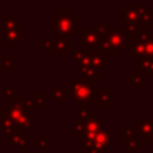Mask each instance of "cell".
<instances>
[{"instance_id":"cell-20","label":"cell","mask_w":153,"mask_h":153,"mask_svg":"<svg viewBox=\"0 0 153 153\" xmlns=\"http://www.w3.org/2000/svg\"><path fill=\"white\" fill-rule=\"evenodd\" d=\"M72 129H73V135L78 137L79 142H84V136L86 133V124L84 121H80L78 118L72 121Z\"/></svg>"},{"instance_id":"cell-35","label":"cell","mask_w":153,"mask_h":153,"mask_svg":"<svg viewBox=\"0 0 153 153\" xmlns=\"http://www.w3.org/2000/svg\"><path fill=\"white\" fill-rule=\"evenodd\" d=\"M68 153H82V152H68Z\"/></svg>"},{"instance_id":"cell-6","label":"cell","mask_w":153,"mask_h":153,"mask_svg":"<svg viewBox=\"0 0 153 153\" xmlns=\"http://www.w3.org/2000/svg\"><path fill=\"white\" fill-rule=\"evenodd\" d=\"M147 11H149V6L147 5H122V23L139 22L140 17Z\"/></svg>"},{"instance_id":"cell-13","label":"cell","mask_w":153,"mask_h":153,"mask_svg":"<svg viewBox=\"0 0 153 153\" xmlns=\"http://www.w3.org/2000/svg\"><path fill=\"white\" fill-rule=\"evenodd\" d=\"M94 98L96 104H98L100 109H111V87H100L99 91L96 92Z\"/></svg>"},{"instance_id":"cell-30","label":"cell","mask_w":153,"mask_h":153,"mask_svg":"<svg viewBox=\"0 0 153 153\" xmlns=\"http://www.w3.org/2000/svg\"><path fill=\"white\" fill-rule=\"evenodd\" d=\"M82 153H105L93 140L82 142Z\"/></svg>"},{"instance_id":"cell-3","label":"cell","mask_w":153,"mask_h":153,"mask_svg":"<svg viewBox=\"0 0 153 153\" xmlns=\"http://www.w3.org/2000/svg\"><path fill=\"white\" fill-rule=\"evenodd\" d=\"M128 44V37L121 26L112 27L99 43V50L105 55H121Z\"/></svg>"},{"instance_id":"cell-16","label":"cell","mask_w":153,"mask_h":153,"mask_svg":"<svg viewBox=\"0 0 153 153\" xmlns=\"http://www.w3.org/2000/svg\"><path fill=\"white\" fill-rule=\"evenodd\" d=\"M105 153L111 152V131L110 130H102L96 134L93 140Z\"/></svg>"},{"instance_id":"cell-25","label":"cell","mask_w":153,"mask_h":153,"mask_svg":"<svg viewBox=\"0 0 153 153\" xmlns=\"http://www.w3.org/2000/svg\"><path fill=\"white\" fill-rule=\"evenodd\" d=\"M93 27H94V31H96L98 38L102 41L105 37V35L108 33V31L111 29V22H96Z\"/></svg>"},{"instance_id":"cell-27","label":"cell","mask_w":153,"mask_h":153,"mask_svg":"<svg viewBox=\"0 0 153 153\" xmlns=\"http://www.w3.org/2000/svg\"><path fill=\"white\" fill-rule=\"evenodd\" d=\"M13 69V54H0V72Z\"/></svg>"},{"instance_id":"cell-32","label":"cell","mask_w":153,"mask_h":153,"mask_svg":"<svg viewBox=\"0 0 153 153\" xmlns=\"http://www.w3.org/2000/svg\"><path fill=\"white\" fill-rule=\"evenodd\" d=\"M147 142H148V146H151V147H153V131H152V134H151V136L148 137V140H147Z\"/></svg>"},{"instance_id":"cell-2","label":"cell","mask_w":153,"mask_h":153,"mask_svg":"<svg viewBox=\"0 0 153 153\" xmlns=\"http://www.w3.org/2000/svg\"><path fill=\"white\" fill-rule=\"evenodd\" d=\"M79 18L73 11H57L55 16L50 18V31L56 35L57 38H72L78 32Z\"/></svg>"},{"instance_id":"cell-9","label":"cell","mask_w":153,"mask_h":153,"mask_svg":"<svg viewBox=\"0 0 153 153\" xmlns=\"http://www.w3.org/2000/svg\"><path fill=\"white\" fill-rule=\"evenodd\" d=\"M29 141V135H24L22 133H13L12 135L7 136V147H17L20 153H27L30 152Z\"/></svg>"},{"instance_id":"cell-24","label":"cell","mask_w":153,"mask_h":153,"mask_svg":"<svg viewBox=\"0 0 153 153\" xmlns=\"http://www.w3.org/2000/svg\"><path fill=\"white\" fill-rule=\"evenodd\" d=\"M2 30H13L19 27V19L17 16H4L1 18Z\"/></svg>"},{"instance_id":"cell-17","label":"cell","mask_w":153,"mask_h":153,"mask_svg":"<svg viewBox=\"0 0 153 153\" xmlns=\"http://www.w3.org/2000/svg\"><path fill=\"white\" fill-rule=\"evenodd\" d=\"M105 54L102 53L99 49H92L91 50V57H92V67L97 69L98 72H104L106 69L105 67Z\"/></svg>"},{"instance_id":"cell-33","label":"cell","mask_w":153,"mask_h":153,"mask_svg":"<svg viewBox=\"0 0 153 153\" xmlns=\"http://www.w3.org/2000/svg\"><path fill=\"white\" fill-rule=\"evenodd\" d=\"M27 153H42V152H27ZM44 153H50V152H44Z\"/></svg>"},{"instance_id":"cell-31","label":"cell","mask_w":153,"mask_h":153,"mask_svg":"<svg viewBox=\"0 0 153 153\" xmlns=\"http://www.w3.org/2000/svg\"><path fill=\"white\" fill-rule=\"evenodd\" d=\"M127 80L130 81V82H133V84H134L135 86H137V87H143V76H142L136 69L133 71L129 76H127Z\"/></svg>"},{"instance_id":"cell-36","label":"cell","mask_w":153,"mask_h":153,"mask_svg":"<svg viewBox=\"0 0 153 153\" xmlns=\"http://www.w3.org/2000/svg\"><path fill=\"white\" fill-rule=\"evenodd\" d=\"M1 73H2V72H0V80H1Z\"/></svg>"},{"instance_id":"cell-10","label":"cell","mask_w":153,"mask_h":153,"mask_svg":"<svg viewBox=\"0 0 153 153\" xmlns=\"http://www.w3.org/2000/svg\"><path fill=\"white\" fill-rule=\"evenodd\" d=\"M72 62L78 68L82 67H92V57H91V49L81 48L75 49L72 55Z\"/></svg>"},{"instance_id":"cell-12","label":"cell","mask_w":153,"mask_h":153,"mask_svg":"<svg viewBox=\"0 0 153 153\" xmlns=\"http://www.w3.org/2000/svg\"><path fill=\"white\" fill-rule=\"evenodd\" d=\"M139 131V136H142V141L147 142L148 137L151 136L152 131H153V120L149 118L148 114H143V117L141 120L137 121V123L135 124Z\"/></svg>"},{"instance_id":"cell-28","label":"cell","mask_w":153,"mask_h":153,"mask_svg":"<svg viewBox=\"0 0 153 153\" xmlns=\"http://www.w3.org/2000/svg\"><path fill=\"white\" fill-rule=\"evenodd\" d=\"M1 92L4 94V98L7 99V102L19 98V88L17 86H2Z\"/></svg>"},{"instance_id":"cell-5","label":"cell","mask_w":153,"mask_h":153,"mask_svg":"<svg viewBox=\"0 0 153 153\" xmlns=\"http://www.w3.org/2000/svg\"><path fill=\"white\" fill-rule=\"evenodd\" d=\"M121 146L127 149L128 153H135L139 148L143 147V141L139 140V131L136 126H122Z\"/></svg>"},{"instance_id":"cell-15","label":"cell","mask_w":153,"mask_h":153,"mask_svg":"<svg viewBox=\"0 0 153 153\" xmlns=\"http://www.w3.org/2000/svg\"><path fill=\"white\" fill-rule=\"evenodd\" d=\"M85 124H86V133H93V134H97L102 130H104V127L106 124V121L100 118L99 115H93L92 117H90L88 120L85 121Z\"/></svg>"},{"instance_id":"cell-19","label":"cell","mask_w":153,"mask_h":153,"mask_svg":"<svg viewBox=\"0 0 153 153\" xmlns=\"http://www.w3.org/2000/svg\"><path fill=\"white\" fill-rule=\"evenodd\" d=\"M142 76L153 75V59H142L137 61V69Z\"/></svg>"},{"instance_id":"cell-4","label":"cell","mask_w":153,"mask_h":153,"mask_svg":"<svg viewBox=\"0 0 153 153\" xmlns=\"http://www.w3.org/2000/svg\"><path fill=\"white\" fill-rule=\"evenodd\" d=\"M39 48L44 49L48 55H67L68 50L73 48V43H71L66 38H39Z\"/></svg>"},{"instance_id":"cell-29","label":"cell","mask_w":153,"mask_h":153,"mask_svg":"<svg viewBox=\"0 0 153 153\" xmlns=\"http://www.w3.org/2000/svg\"><path fill=\"white\" fill-rule=\"evenodd\" d=\"M140 24L143 29L149 30V27H153V11L149 10L147 12H145L141 17H140Z\"/></svg>"},{"instance_id":"cell-14","label":"cell","mask_w":153,"mask_h":153,"mask_svg":"<svg viewBox=\"0 0 153 153\" xmlns=\"http://www.w3.org/2000/svg\"><path fill=\"white\" fill-rule=\"evenodd\" d=\"M50 102L53 104H67L68 103V88L53 86L50 88Z\"/></svg>"},{"instance_id":"cell-21","label":"cell","mask_w":153,"mask_h":153,"mask_svg":"<svg viewBox=\"0 0 153 153\" xmlns=\"http://www.w3.org/2000/svg\"><path fill=\"white\" fill-rule=\"evenodd\" d=\"M79 73H80V76H84L93 82H97L100 80V72H98L93 67H82V68L80 67Z\"/></svg>"},{"instance_id":"cell-7","label":"cell","mask_w":153,"mask_h":153,"mask_svg":"<svg viewBox=\"0 0 153 153\" xmlns=\"http://www.w3.org/2000/svg\"><path fill=\"white\" fill-rule=\"evenodd\" d=\"M78 43L82 44L84 48L86 49H98L99 48V43L100 39L98 38L94 27H90V26H85L82 27L81 32L78 31Z\"/></svg>"},{"instance_id":"cell-26","label":"cell","mask_w":153,"mask_h":153,"mask_svg":"<svg viewBox=\"0 0 153 153\" xmlns=\"http://www.w3.org/2000/svg\"><path fill=\"white\" fill-rule=\"evenodd\" d=\"M33 145L39 148L38 152L44 153V152H47L45 148H48V147L51 146V137L49 135L48 136H44V137L43 136H39V135H35V137H33Z\"/></svg>"},{"instance_id":"cell-11","label":"cell","mask_w":153,"mask_h":153,"mask_svg":"<svg viewBox=\"0 0 153 153\" xmlns=\"http://www.w3.org/2000/svg\"><path fill=\"white\" fill-rule=\"evenodd\" d=\"M33 121H35V115L31 112L27 115L20 116L19 118H17L12 122L14 131L22 133V134H24V131H33L36 128L33 124Z\"/></svg>"},{"instance_id":"cell-22","label":"cell","mask_w":153,"mask_h":153,"mask_svg":"<svg viewBox=\"0 0 153 153\" xmlns=\"http://www.w3.org/2000/svg\"><path fill=\"white\" fill-rule=\"evenodd\" d=\"M93 115H96V110L93 108H91L87 104H79L78 105V120L80 121H86L90 117H92Z\"/></svg>"},{"instance_id":"cell-23","label":"cell","mask_w":153,"mask_h":153,"mask_svg":"<svg viewBox=\"0 0 153 153\" xmlns=\"http://www.w3.org/2000/svg\"><path fill=\"white\" fill-rule=\"evenodd\" d=\"M130 39H131V42H136V43H141V44H148L149 42L153 41V32L149 30H142L137 35L131 37Z\"/></svg>"},{"instance_id":"cell-18","label":"cell","mask_w":153,"mask_h":153,"mask_svg":"<svg viewBox=\"0 0 153 153\" xmlns=\"http://www.w3.org/2000/svg\"><path fill=\"white\" fill-rule=\"evenodd\" d=\"M45 97H47V94L44 92H35L32 98H27L29 108L30 109H38V110L45 109L47 108Z\"/></svg>"},{"instance_id":"cell-1","label":"cell","mask_w":153,"mask_h":153,"mask_svg":"<svg viewBox=\"0 0 153 153\" xmlns=\"http://www.w3.org/2000/svg\"><path fill=\"white\" fill-rule=\"evenodd\" d=\"M68 92L72 93V100L74 104H96V86L94 82L80 76L74 75L72 80L67 81Z\"/></svg>"},{"instance_id":"cell-34","label":"cell","mask_w":153,"mask_h":153,"mask_svg":"<svg viewBox=\"0 0 153 153\" xmlns=\"http://www.w3.org/2000/svg\"><path fill=\"white\" fill-rule=\"evenodd\" d=\"M1 36H2V27H0V38H1Z\"/></svg>"},{"instance_id":"cell-8","label":"cell","mask_w":153,"mask_h":153,"mask_svg":"<svg viewBox=\"0 0 153 153\" xmlns=\"http://www.w3.org/2000/svg\"><path fill=\"white\" fill-rule=\"evenodd\" d=\"M1 42L6 44L8 49H12L16 43H24V29L19 26L13 30H2Z\"/></svg>"}]
</instances>
